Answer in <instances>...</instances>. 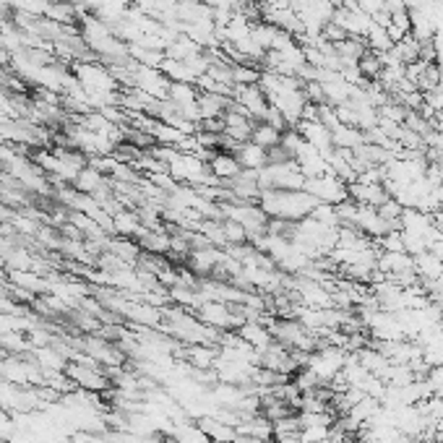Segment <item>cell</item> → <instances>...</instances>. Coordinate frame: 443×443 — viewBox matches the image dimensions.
<instances>
[{
	"label": "cell",
	"mask_w": 443,
	"mask_h": 443,
	"mask_svg": "<svg viewBox=\"0 0 443 443\" xmlns=\"http://www.w3.org/2000/svg\"><path fill=\"white\" fill-rule=\"evenodd\" d=\"M66 375L71 378V384L81 389V392L92 394H104L112 389L110 375L104 373L102 365H92V363H78V360H68L66 365Z\"/></svg>",
	"instance_id": "5b68a950"
},
{
	"label": "cell",
	"mask_w": 443,
	"mask_h": 443,
	"mask_svg": "<svg viewBox=\"0 0 443 443\" xmlns=\"http://www.w3.org/2000/svg\"><path fill=\"white\" fill-rule=\"evenodd\" d=\"M232 102L238 104L240 110L245 112L250 120H264L266 110H269V99H266L264 89L258 84H248V86H235L232 92Z\"/></svg>",
	"instance_id": "52a82bcc"
},
{
	"label": "cell",
	"mask_w": 443,
	"mask_h": 443,
	"mask_svg": "<svg viewBox=\"0 0 443 443\" xmlns=\"http://www.w3.org/2000/svg\"><path fill=\"white\" fill-rule=\"evenodd\" d=\"M188 272L193 274L196 279H206L217 272V266L222 261V248L204 245V248H190L188 253Z\"/></svg>",
	"instance_id": "ba28073f"
},
{
	"label": "cell",
	"mask_w": 443,
	"mask_h": 443,
	"mask_svg": "<svg viewBox=\"0 0 443 443\" xmlns=\"http://www.w3.org/2000/svg\"><path fill=\"white\" fill-rule=\"evenodd\" d=\"M332 427H324V425H318V427H300V441H303V443H324V441H329V435H332Z\"/></svg>",
	"instance_id": "e575fe53"
},
{
	"label": "cell",
	"mask_w": 443,
	"mask_h": 443,
	"mask_svg": "<svg viewBox=\"0 0 443 443\" xmlns=\"http://www.w3.org/2000/svg\"><path fill=\"white\" fill-rule=\"evenodd\" d=\"M201 318V324L212 326L217 332H235L243 324V313L240 305H230V303H219V300H206L193 310Z\"/></svg>",
	"instance_id": "277c9868"
},
{
	"label": "cell",
	"mask_w": 443,
	"mask_h": 443,
	"mask_svg": "<svg viewBox=\"0 0 443 443\" xmlns=\"http://www.w3.org/2000/svg\"><path fill=\"white\" fill-rule=\"evenodd\" d=\"M258 206L269 219L300 222L313 214L318 201L308 190H264L258 196Z\"/></svg>",
	"instance_id": "6da1fadb"
},
{
	"label": "cell",
	"mask_w": 443,
	"mask_h": 443,
	"mask_svg": "<svg viewBox=\"0 0 443 443\" xmlns=\"http://www.w3.org/2000/svg\"><path fill=\"white\" fill-rule=\"evenodd\" d=\"M375 245L381 248V250H386V253H401L404 250V235H401V230H389L384 238L375 240Z\"/></svg>",
	"instance_id": "1f68e13d"
},
{
	"label": "cell",
	"mask_w": 443,
	"mask_h": 443,
	"mask_svg": "<svg viewBox=\"0 0 443 443\" xmlns=\"http://www.w3.org/2000/svg\"><path fill=\"white\" fill-rule=\"evenodd\" d=\"M295 162H298L303 178H321V175L332 172L329 170V159L318 149H313V146L308 144L305 138H303V144H300L298 154H295Z\"/></svg>",
	"instance_id": "30bf717a"
},
{
	"label": "cell",
	"mask_w": 443,
	"mask_h": 443,
	"mask_svg": "<svg viewBox=\"0 0 443 443\" xmlns=\"http://www.w3.org/2000/svg\"><path fill=\"white\" fill-rule=\"evenodd\" d=\"M358 68L360 73L368 78V81H378L381 71H384V63H381V55L373 50H365V55L358 60Z\"/></svg>",
	"instance_id": "f1b7e54d"
},
{
	"label": "cell",
	"mask_w": 443,
	"mask_h": 443,
	"mask_svg": "<svg viewBox=\"0 0 443 443\" xmlns=\"http://www.w3.org/2000/svg\"><path fill=\"white\" fill-rule=\"evenodd\" d=\"M321 37H324L326 42H332V44H336V42H344L347 40V32L341 29L339 24H334V21H329V24L321 29Z\"/></svg>",
	"instance_id": "8d00e7d4"
},
{
	"label": "cell",
	"mask_w": 443,
	"mask_h": 443,
	"mask_svg": "<svg viewBox=\"0 0 443 443\" xmlns=\"http://www.w3.org/2000/svg\"><path fill=\"white\" fill-rule=\"evenodd\" d=\"M295 386L300 389V394H313V392H318L324 384H321V381H318V378H315L308 368H298V370H295Z\"/></svg>",
	"instance_id": "d6a6232c"
},
{
	"label": "cell",
	"mask_w": 443,
	"mask_h": 443,
	"mask_svg": "<svg viewBox=\"0 0 443 443\" xmlns=\"http://www.w3.org/2000/svg\"><path fill=\"white\" fill-rule=\"evenodd\" d=\"M172 441L175 443H212V438L201 430L198 423H193V420H183V423H175Z\"/></svg>",
	"instance_id": "d4e9b609"
},
{
	"label": "cell",
	"mask_w": 443,
	"mask_h": 443,
	"mask_svg": "<svg viewBox=\"0 0 443 443\" xmlns=\"http://www.w3.org/2000/svg\"><path fill=\"white\" fill-rule=\"evenodd\" d=\"M198 52H204L201 50V44H196L188 35H178L167 47H164V58L188 60V58H193V55H198Z\"/></svg>",
	"instance_id": "484cf974"
},
{
	"label": "cell",
	"mask_w": 443,
	"mask_h": 443,
	"mask_svg": "<svg viewBox=\"0 0 443 443\" xmlns=\"http://www.w3.org/2000/svg\"><path fill=\"white\" fill-rule=\"evenodd\" d=\"M232 154L238 157V162H240V167H243V170L261 172L266 167V164H269V149L253 144V141H245V144H240Z\"/></svg>",
	"instance_id": "2e32d148"
},
{
	"label": "cell",
	"mask_w": 443,
	"mask_h": 443,
	"mask_svg": "<svg viewBox=\"0 0 443 443\" xmlns=\"http://www.w3.org/2000/svg\"><path fill=\"white\" fill-rule=\"evenodd\" d=\"M250 141L258 146H264V149H274V146H279V141H281V131H277L274 126L264 123V120H258Z\"/></svg>",
	"instance_id": "4316f807"
},
{
	"label": "cell",
	"mask_w": 443,
	"mask_h": 443,
	"mask_svg": "<svg viewBox=\"0 0 443 443\" xmlns=\"http://www.w3.org/2000/svg\"><path fill=\"white\" fill-rule=\"evenodd\" d=\"M227 190L232 193V201H253V204H258V196H261L258 172L243 170L238 178H232L227 183Z\"/></svg>",
	"instance_id": "4fadbf2b"
},
{
	"label": "cell",
	"mask_w": 443,
	"mask_h": 443,
	"mask_svg": "<svg viewBox=\"0 0 443 443\" xmlns=\"http://www.w3.org/2000/svg\"><path fill=\"white\" fill-rule=\"evenodd\" d=\"M235 430H238L240 438H256V441H269V438H274L272 420H266L264 415H250V418H243Z\"/></svg>",
	"instance_id": "ac0fdd59"
},
{
	"label": "cell",
	"mask_w": 443,
	"mask_h": 443,
	"mask_svg": "<svg viewBox=\"0 0 443 443\" xmlns=\"http://www.w3.org/2000/svg\"><path fill=\"white\" fill-rule=\"evenodd\" d=\"M295 131H298L300 136L305 138L308 144L313 146V149H318V152L324 154L326 159L332 157V152L336 149L332 141V131L326 128L321 120H300L298 126H295Z\"/></svg>",
	"instance_id": "9c48e42d"
},
{
	"label": "cell",
	"mask_w": 443,
	"mask_h": 443,
	"mask_svg": "<svg viewBox=\"0 0 443 443\" xmlns=\"http://www.w3.org/2000/svg\"><path fill=\"white\" fill-rule=\"evenodd\" d=\"M235 334L258 352H264L266 347H272L274 344V336H272V332H269V326L261 324V321H243V324L235 329Z\"/></svg>",
	"instance_id": "9a60e30c"
},
{
	"label": "cell",
	"mask_w": 443,
	"mask_h": 443,
	"mask_svg": "<svg viewBox=\"0 0 443 443\" xmlns=\"http://www.w3.org/2000/svg\"><path fill=\"white\" fill-rule=\"evenodd\" d=\"M332 141L336 149H350V152H355L360 144H365V133L360 128H355V126H336V128L332 131Z\"/></svg>",
	"instance_id": "cb8c5ba5"
},
{
	"label": "cell",
	"mask_w": 443,
	"mask_h": 443,
	"mask_svg": "<svg viewBox=\"0 0 443 443\" xmlns=\"http://www.w3.org/2000/svg\"><path fill=\"white\" fill-rule=\"evenodd\" d=\"M6 358H8V352H6V347L0 344V360H6Z\"/></svg>",
	"instance_id": "b9f144b4"
},
{
	"label": "cell",
	"mask_w": 443,
	"mask_h": 443,
	"mask_svg": "<svg viewBox=\"0 0 443 443\" xmlns=\"http://www.w3.org/2000/svg\"><path fill=\"white\" fill-rule=\"evenodd\" d=\"M209 170H212V175L219 183H230L232 178H238L240 172H243V167H240L238 157L232 152H224V149H217V152H212V157H209Z\"/></svg>",
	"instance_id": "5bb4252c"
},
{
	"label": "cell",
	"mask_w": 443,
	"mask_h": 443,
	"mask_svg": "<svg viewBox=\"0 0 443 443\" xmlns=\"http://www.w3.org/2000/svg\"><path fill=\"white\" fill-rule=\"evenodd\" d=\"M180 358L193 370H214L219 360V344H183Z\"/></svg>",
	"instance_id": "8fae6325"
},
{
	"label": "cell",
	"mask_w": 443,
	"mask_h": 443,
	"mask_svg": "<svg viewBox=\"0 0 443 443\" xmlns=\"http://www.w3.org/2000/svg\"><path fill=\"white\" fill-rule=\"evenodd\" d=\"M303 190H308L318 204L339 206V204H344V201H350L347 183L339 180L336 175H332V172H329V175H321V178H305Z\"/></svg>",
	"instance_id": "8992f818"
},
{
	"label": "cell",
	"mask_w": 443,
	"mask_h": 443,
	"mask_svg": "<svg viewBox=\"0 0 443 443\" xmlns=\"http://www.w3.org/2000/svg\"><path fill=\"white\" fill-rule=\"evenodd\" d=\"M219 217L243 224L250 243L269 232V217L253 201H224V204H219Z\"/></svg>",
	"instance_id": "7a4b0ae2"
},
{
	"label": "cell",
	"mask_w": 443,
	"mask_h": 443,
	"mask_svg": "<svg viewBox=\"0 0 443 443\" xmlns=\"http://www.w3.org/2000/svg\"><path fill=\"white\" fill-rule=\"evenodd\" d=\"M198 425H201V430H204L209 438H212V443H235L238 441V430H235L232 425L219 423L217 418H201L198 420Z\"/></svg>",
	"instance_id": "603a6c76"
},
{
	"label": "cell",
	"mask_w": 443,
	"mask_h": 443,
	"mask_svg": "<svg viewBox=\"0 0 443 443\" xmlns=\"http://www.w3.org/2000/svg\"><path fill=\"white\" fill-rule=\"evenodd\" d=\"M315 222H321L326 227H339V214H336V206L332 204H318L310 214Z\"/></svg>",
	"instance_id": "836d02e7"
},
{
	"label": "cell",
	"mask_w": 443,
	"mask_h": 443,
	"mask_svg": "<svg viewBox=\"0 0 443 443\" xmlns=\"http://www.w3.org/2000/svg\"><path fill=\"white\" fill-rule=\"evenodd\" d=\"M347 355H350V352L344 350V347L324 344V341H321V347L308 355L305 368L318 378V381H321V384L329 386L334 378L341 373V368H344V363H347Z\"/></svg>",
	"instance_id": "3957f363"
},
{
	"label": "cell",
	"mask_w": 443,
	"mask_h": 443,
	"mask_svg": "<svg viewBox=\"0 0 443 443\" xmlns=\"http://www.w3.org/2000/svg\"><path fill=\"white\" fill-rule=\"evenodd\" d=\"M230 97H222V94H209V92H198V112H201V120H217L222 118L227 107H230Z\"/></svg>",
	"instance_id": "ffe728a7"
},
{
	"label": "cell",
	"mask_w": 443,
	"mask_h": 443,
	"mask_svg": "<svg viewBox=\"0 0 443 443\" xmlns=\"http://www.w3.org/2000/svg\"><path fill=\"white\" fill-rule=\"evenodd\" d=\"M347 193H350V201L363 204V206H373V209H378L384 201L392 198L386 193L384 183H360V180L347 183Z\"/></svg>",
	"instance_id": "7c38bea8"
},
{
	"label": "cell",
	"mask_w": 443,
	"mask_h": 443,
	"mask_svg": "<svg viewBox=\"0 0 443 443\" xmlns=\"http://www.w3.org/2000/svg\"><path fill=\"white\" fill-rule=\"evenodd\" d=\"M420 47H423V42H420V40H415V37H412V32H409V35L404 37L401 42L394 44L392 50H394V55H396V58L404 63V66H409V63L420 60Z\"/></svg>",
	"instance_id": "83f0119b"
},
{
	"label": "cell",
	"mask_w": 443,
	"mask_h": 443,
	"mask_svg": "<svg viewBox=\"0 0 443 443\" xmlns=\"http://www.w3.org/2000/svg\"><path fill=\"white\" fill-rule=\"evenodd\" d=\"M375 269L384 274L386 279H396L399 274L415 269V264H412V256L404 253V250L401 253H386V250H381L378 261H375Z\"/></svg>",
	"instance_id": "e0dca14e"
},
{
	"label": "cell",
	"mask_w": 443,
	"mask_h": 443,
	"mask_svg": "<svg viewBox=\"0 0 443 443\" xmlns=\"http://www.w3.org/2000/svg\"><path fill=\"white\" fill-rule=\"evenodd\" d=\"M392 26H396L401 35H409L412 32V21H409V11H396L392 13Z\"/></svg>",
	"instance_id": "74e56055"
},
{
	"label": "cell",
	"mask_w": 443,
	"mask_h": 443,
	"mask_svg": "<svg viewBox=\"0 0 443 443\" xmlns=\"http://www.w3.org/2000/svg\"><path fill=\"white\" fill-rule=\"evenodd\" d=\"M365 42H368V50H373V52H389L394 47V42L389 40L384 26H375V24L368 29Z\"/></svg>",
	"instance_id": "f546056e"
},
{
	"label": "cell",
	"mask_w": 443,
	"mask_h": 443,
	"mask_svg": "<svg viewBox=\"0 0 443 443\" xmlns=\"http://www.w3.org/2000/svg\"><path fill=\"white\" fill-rule=\"evenodd\" d=\"M412 264H415V274H418V279L430 287L438 277L443 274V261L441 258H435L430 250H423L418 256H412Z\"/></svg>",
	"instance_id": "d6986e66"
},
{
	"label": "cell",
	"mask_w": 443,
	"mask_h": 443,
	"mask_svg": "<svg viewBox=\"0 0 443 443\" xmlns=\"http://www.w3.org/2000/svg\"><path fill=\"white\" fill-rule=\"evenodd\" d=\"M277 443H303L300 441V430L298 433H281V435H274Z\"/></svg>",
	"instance_id": "f35d334b"
},
{
	"label": "cell",
	"mask_w": 443,
	"mask_h": 443,
	"mask_svg": "<svg viewBox=\"0 0 443 443\" xmlns=\"http://www.w3.org/2000/svg\"><path fill=\"white\" fill-rule=\"evenodd\" d=\"M355 358L360 360V365L368 368V373L378 375V378H381V375H384L386 370L392 368L389 358H386V355H384L381 350H375L373 344H370V347L365 344V347H360V350H355Z\"/></svg>",
	"instance_id": "7402d4cb"
},
{
	"label": "cell",
	"mask_w": 443,
	"mask_h": 443,
	"mask_svg": "<svg viewBox=\"0 0 443 443\" xmlns=\"http://www.w3.org/2000/svg\"><path fill=\"white\" fill-rule=\"evenodd\" d=\"M375 212L381 214L386 222H399L401 219V212H404V206L399 204V201H394V198H389V201H384V204L378 206Z\"/></svg>",
	"instance_id": "d590c367"
},
{
	"label": "cell",
	"mask_w": 443,
	"mask_h": 443,
	"mask_svg": "<svg viewBox=\"0 0 443 443\" xmlns=\"http://www.w3.org/2000/svg\"><path fill=\"white\" fill-rule=\"evenodd\" d=\"M222 230H224V240H227V248L230 245H243L248 243V232L243 230V224L232 219H222Z\"/></svg>",
	"instance_id": "4dcf8cb0"
},
{
	"label": "cell",
	"mask_w": 443,
	"mask_h": 443,
	"mask_svg": "<svg viewBox=\"0 0 443 443\" xmlns=\"http://www.w3.org/2000/svg\"><path fill=\"white\" fill-rule=\"evenodd\" d=\"M138 245H141L144 253L164 256V253H170V248H172V235L164 232L162 227H159V230H144V235L138 238Z\"/></svg>",
	"instance_id": "44dd1931"
},
{
	"label": "cell",
	"mask_w": 443,
	"mask_h": 443,
	"mask_svg": "<svg viewBox=\"0 0 443 443\" xmlns=\"http://www.w3.org/2000/svg\"><path fill=\"white\" fill-rule=\"evenodd\" d=\"M8 63H11V50L3 44V40H0V68H3V66H8Z\"/></svg>",
	"instance_id": "60d3db41"
},
{
	"label": "cell",
	"mask_w": 443,
	"mask_h": 443,
	"mask_svg": "<svg viewBox=\"0 0 443 443\" xmlns=\"http://www.w3.org/2000/svg\"><path fill=\"white\" fill-rule=\"evenodd\" d=\"M427 250H430V253H433L435 258H441V261H443V235L438 240H435V243L430 248H427Z\"/></svg>",
	"instance_id": "ab89813d"
}]
</instances>
